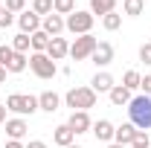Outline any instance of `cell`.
<instances>
[{"mask_svg":"<svg viewBox=\"0 0 151 148\" xmlns=\"http://www.w3.org/2000/svg\"><path fill=\"white\" fill-rule=\"evenodd\" d=\"M128 116H131V125L137 131H151V96H131L128 102Z\"/></svg>","mask_w":151,"mask_h":148,"instance_id":"obj_1","label":"cell"},{"mask_svg":"<svg viewBox=\"0 0 151 148\" xmlns=\"http://www.w3.org/2000/svg\"><path fill=\"white\" fill-rule=\"evenodd\" d=\"M64 105L73 111H90V108H96V90L93 87H73L64 96Z\"/></svg>","mask_w":151,"mask_h":148,"instance_id":"obj_2","label":"cell"},{"mask_svg":"<svg viewBox=\"0 0 151 148\" xmlns=\"http://www.w3.org/2000/svg\"><path fill=\"white\" fill-rule=\"evenodd\" d=\"M6 111L12 113H20V116H32L38 111V96H29V93H12V96H6Z\"/></svg>","mask_w":151,"mask_h":148,"instance_id":"obj_3","label":"cell"},{"mask_svg":"<svg viewBox=\"0 0 151 148\" xmlns=\"http://www.w3.org/2000/svg\"><path fill=\"white\" fill-rule=\"evenodd\" d=\"M29 70L38 75V78H55V73H58V67H55V61L47 55V52H32L29 55Z\"/></svg>","mask_w":151,"mask_h":148,"instance_id":"obj_4","label":"cell"},{"mask_svg":"<svg viewBox=\"0 0 151 148\" xmlns=\"http://www.w3.org/2000/svg\"><path fill=\"white\" fill-rule=\"evenodd\" d=\"M93 15H90V12H78V9H76L73 15H67V18H64V26H67V32H73L76 38L78 35H87V32H90V29H93Z\"/></svg>","mask_w":151,"mask_h":148,"instance_id":"obj_5","label":"cell"},{"mask_svg":"<svg viewBox=\"0 0 151 148\" xmlns=\"http://www.w3.org/2000/svg\"><path fill=\"white\" fill-rule=\"evenodd\" d=\"M96 47H99V38H93L90 32H87V35H78L73 44H70V58H73V61H84V58L93 55Z\"/></svg>","mask_w":151,"mask_h":148,"instance_id":"obj_6","label":"cell"},{"mask_svg":"<svg viewBox=\"0 0 151 148\" xmlns=\"http://www.w3.org/2000/svg\"><path fill=\"white\" fill-rule=\"evenodd\" d=\"M67 128L73 131L76 137H78V134H87V131L93 128L90 113H87V111H73V113H70V119H67Z\"/></svg>","mask_w":151,"mask_h":148,"instance_id":"obj_7","label":"cell"},{"mask_svg":"<svg viewBox=\"0 0 151 148\" xmlns=\"http://www.w3.org/2000/svg\"><path fill=\"white\" fill-rule=\"evenodd\" d=\"M47 55L52 58V61H64V58L70 55V44H67V38H50V47H47Z\"/></svg>","mask_w":151,"mask_h":148,"instance_id":"obj_8","label":"cell"},{"mask_svg":"<svg viewBox=\"0 0 151 148\" xmlns=\"http://www.w3.org/2000/svg\"><path fill=\"white\" fill-rule=\"evenodd\" d=\"M41 20L44 18H38L35 12H20L18 15V26H20L23 35H35L38 29H41Z\"/></svg>","mask_w":151,"mask_h":148,"instance_id":"obj_9","label":"cell"},{"mask_svg":"<svg viewBox=\"0 0 151 148\" xmlns=\"http://www.w3.org/2000/svg\"><path fill=\"white\" fill-rule=\"evenodd\" d=\"M90 61H93L96 67H108V64L113 61V44H108V41H99V47L93 50Z\"/></svg>","mask_w":151,"mask_h":148,"instance_id":"obj_10","label":"cell"},{"mask_svg":"<svg viewBox=\"0 0 151 148\" xmlns=\"http://www.w3.org/2000/svg\"><path fill=\"white\" fill-rule=\"evenodd\" d=\"M41 29H44V32H47L50 38H58L61 32H64V29H67V26H64V18L52 12V15H47V18L41 20Z\"/></svg>","mask_w":151,"mask_h":148,"instance_id":"obj_11","label":"cell"},{"mask_svg":"<svg viewBox=\"0 0 151 148\" xmlns=\"http://www.w3.org/2000/svg\"><path fill=\"white\" fill-rule=\"evenodd\" d=\"M58 108H61V96L52 90H44L41 96H38V111H44V113H55Z\"/></svg>","mask_w":151,"mask_h":148,"instance_id":"obj_12","label":"cell"},{"mask_svg":"<svg viewBox=\"0 0 151 148\" xmlns=\"http://www.w3.org/2000/svg\"><path fill=\"white\" fill-rule=\"evenodd\" d=\"M90 87H93L96 96H99V93H111L113 87H116V81H113V75H111V73H96V75H93V81H90Z\"/></svg>","mask_w":151,"mask_h":148,"instance_id":"obj_13","label":"cell"},{"mask_svg":"<svg viewBox=\"0 0 151 148\" xmlns=\"http://www.w3.org/2000/svg\"><path fill=\"white\" fill-rule=\"evenodd\" d=\"M26 131H29V125H26V119H6V134H9V139H23L26 137Z\"/></svg>","mask_w":151,"mask_h":148,"instance_id":"obj_14","label":"cell"},{"mask_svg":"<svg viewBox=\"0 0 151 148\" xmlns=\"http://www.w3.org/2000/svg\"><path fill=\"white\" fill-rule=\"evenodd\" d=\"M113 125L108 122V119H99V122H93V134H96V139L99 142H113Z\"/></svg>","mask_w":151,"mask_h":148,"instance_id":"obj_15","label":"cell"},{"mask_svg":"<svg viewBox=\"0 0 151 148\" xmlns=\"http://www.w3.org/2000/svg\"><path fill=\"white\" fill-rule=\"evenodd\" d=\"M108 99H111L113 108H128V102H131V90H125L122 84H116V87L108 93Z\"/></svg>","mask_w":151,"mask_h":148,"instance_id":"obj_16","label":"cell"},{"mask_svg":"<svg viewBox=\"0 0 151 148\" xmlns=\"http://www.w3.org/2000/svg\"><path fill=\"white\" fill-rule=\"evenodd\" d=\"M134 134H137V128H134L131 122H125V125H119V128L113 131V142H119V145H131Z\"/></svg>","mask_w":151,"mask_h":148,"instance_id":"obj_17","label":"cell"},{"mask_svg":"<svg viewBox=\"0 0 151 148\" xmlns=\"http://www.w3.org/2000/svg\"><path fill=\"white\" fill-rule=\"evenodd\" d=\"M73 139H76V134L67 128V125H58V128L52 131V142H55V145H61V148L73 145Z\"/></svg>","mask_w":151,"mask_h":148,"instance_id":"obj_18","label":"cell"},{"mask_svg":"<svg viewBox=\"0 0 151 148\" xmlns=\"http://www.w3.org/2000/svg\"><path fill=\"white\" fill-rule=\"evenodd\" d=\"M111 12H116V0H90V15H111Z\"/></svg>","mask_w":151,"mask_h":148,"instance_id":"obj_19","label":"cell"},{"mask_svg":"<svg viewBox=\"0 0 151 148\" xmlns=\"http://www.w3.org/2000/svg\"><path fill=\"white\" fill-rule=\"evenodd\" d=\"M12 50H15V52H20V55H29V50H32V38L23 35V32H18V35H15V41H12Z\"/></svg>","mask_w":151,"mask_h":148,"instance_id":"obj_20","label":"cell"},{"mask_svg":"<svg viewBox=\"0 0 151 148\" xmlns=\"http://www.w3.org/2000/svg\"><path fill=\"white\" fill-rule=\"evenodd\" d=\"M142 9H145V0H122V12L128 18H139Z\"/></svg>","mask_w":151,"mask_h":148,"instance_id":"obj_21","label":"cell"},{"mask_svg":"<svg viewBox=\"0 0 151 148\" xmlns=\"http://www.w3.org/2000/svg\"><path fill=\"white\" fill-rule=\"evenodd\" d=\"M32 38V52H47V47H50V35L44 32V29H38L35 35H29Z\"/></svg>","mask_w":151,"mask_h":148,"instance_id":"obj_22","label":"cell"},{"mask_svg":"<svg viewBox=\"0 0 151 148\" xmlns=\"http://www.w3.org/2000/svg\"><path fill=\"white\" fill-rule=\"evenodd\" d=\"M26 64H29V55L15 52V55H12V61L6 64V70H9V73H23V70H26Z\"/></svg>","mask_w":151,"mask_h":148,"instance_id":"obj_23","label":"cell"},{"mask_svg":"<svg viewBox=\"0 0 151 148\" xmlns=\"http://www.w3.org/2000/svg\"><path fill=\"white\" fill-rule=\"evenodd\" d=\"M52 12L61 15V18H64V15H73L76 12V0H52Z\"/></svg>","mask_w":151,"mask_h":148,"instance_id":"obj_24","label":"cell"},{"mask_svg":"<svg viewBox=\"0 0 151 148\" xmlns=\"http://www.w3.org/2000/svg\"><path fill=\"white\" fill-rule=\"evenodd\" d=\"M139 81H142V75L137 73V70H128V73L122 75V87H125V90H137V87H139Z\"/></svg>","mask_w":151,"mask_h":148,"instance_id":"obj_25","label":"cell"},{"mask_svg":"<svg viewBox=\"0 0 151 148\" xmlns=\"http://www.w3.org/2000/svg\"><path fill=\"white\" fill-rule=\"evenodd\" d=\"M32 12H35L38 18L52 15V0H32Z\"/></svg>","mask_w":151,"mask_h":148,"instance_id":"obj_26","label":"cell"},{"mask_svg":"<svg viewBox=\"0 0 151 148\" xmlns=\"http://www.w3.org/2000/svg\"><path fill=\"white\" fill-rule=\"evenodd\" d=\"M102 26H105L108 32H116V29L122 26V15H116V12H111V15H105V18H102Z\"/></svg>","mask_w":151,"mask_h":148,"instance_id":"obj_27","label":"cell"},{"mask_svg":"<svg viewBox=\"0 0 151 148\" xmlns=\"http://www.w3.org/2000/svg\"><path fill=\"white\" fill-rule=\"evenodd\" d=\"M148 145H151L148 131H137V134H134V139H131V148H148Z\"/></svg>","mask_w":151,"mask_h":148,"instance_id":"obj_28","label":"cell"},{"mask_svg":"<svg viewBox=\"0 0 151 148\" xmlns=\"http://www.w3.org/2000/svg\"><path fill=\"white\" fill-rule=\"evenodd\" d=\"M3 9L12 12V15H20V12H26V0H6Z\"/></svg>","mask_w":151,"mask_h":148,"instance_id":"obj_29","label":"cell"},{"mask_svg":"<svg viewBox=\"0 0 151 148\" xmlns=\"http://www.w3.org/2000/svg\"><path fill=\"white\" fill-rule=\"evenodd\" d=\"M12 55H15V50H12V47H3V44H0V67H6V64L12 61Z\"/></svg>","mask_w":151,"mask_h":148,"instance_id":"obj_30","label":"cell"},{"mask_svg":"<svg viewBox=\"0 0 151 148\" xmlns=\"http://www.w3.org/2000/svg\"><path fill=\"white\" fill-rule=\"evenodd\" d=\"M139 61L151 67V44H142V47H139Z\"/></svg>","mask_w":151,"mask_h":148,"instance_id":"obj_31","label":"cell"},{"mask_svg":"<svg viewBox=\"0 0 151 148\" xmlns=\"http://www.w3.org/2000/svg\"><path fill=\"white\" fill-rule=\"evenodd\" d=\"M12 23H15V15L3 9V12H0V29H6V26H12Z\"/></svg>","mask_w":151,"mask_h":148,"instance_id":"obj_32","label":"cell"},{"mask_svg":"<svg viewBox=\"0 0 151 148\" xmlns=\"http://www.w3.org/2000/svg\"><path fill=\"white\" fill-rule=\"evenodd\" d=\"M139 87H142V93H145V96H151V75H142Z\"/></svg>","mask_w":151,"mask_h":148,"instance_id":"obj_33","label":"cell"},{"mask_svg":"<svg viewBox=\"0 0 151 148\" xmlns=\"http://www.w3.org/2000/svg\"><path fill=\"white\" fill-rule=\"evenodd\" d=\"M6 148H26V145H23L20 139H9V142H6Z\"/></svg>","mask_w":151,"mask_h":148,"instance_id":"obj_34","label":"cell"},{"mask_svg":"<svg viewBox=\"0 0 151 148\" xmlns=\"http://www.w3.org/2000/svg\"><path fill=\"white\" fill-rule=\"evenodd\" d=\"M26 148H47V142H41V139H32V142H29Z\"/></svg>","mask_w":151,"mask_h":148,"instance_id":"obj_35","label":"cell"},{"mask_svg":"<svg viewBox=\"0 0 151 148\" xmlns=\"http://www.w3.org/2000/svg\"><path fill=\"white\" fill-rule=\"evenodd\" d=\"M6 122V105H0V125Z\"/></svg>","mask_w":151,"mask_h":148,"instance_id":"obj_36","label":"cell"},{"mask_svg":"<svg viewBox=\"0 0 151 148\" xmlns=\"http://www.w3.org/2000/svg\"><path fill=\"white\" fill-rule=\"evenodd\" d=\"M6 73H9V70H6V67H0V84L6 81Z\"/></svg>","mask_w":151,"mask_h":148,"instance_id":"obj_37","label":"cell"},{"mask_svg":"<svg viewBox=\"0 0 151 148\" xmlns=\"http://www.w3.org/2000/svg\"><path fill=\"white\" fill-rule=\"evenodd\" d=\"M108 148H128V145H119V142H111Z\"/></svg>","mask_w":151,"mask_h":148,"instance_id":"obj_38","label":"cell"},{"mask_svg":"<svg viewBox=\"0 0 151 148\" xmlns=\"http://www.w3.org/2000/svg\"><path fill=\"white\" fill-rule=\"evenodd\" d=\"M67 148H81V145H76V142H73V145H67Z\"/></svg>","mask_w":151,"mask_h":148,"instance_id":"obj_39","label":"cell"},{"mask_svg":"<svg viewBox=\"0 0 151 148\" xmlns=\"http://www.w3.org/2000/svg\"><path fill=\"white\" fill-rule=\"evenodd\" d=\"M0 12H3V3H0Z\"/></svg>","mask_w":151,"mask_h":148,"instance_id":"obj_40","label":"cell"}]
</instances>
